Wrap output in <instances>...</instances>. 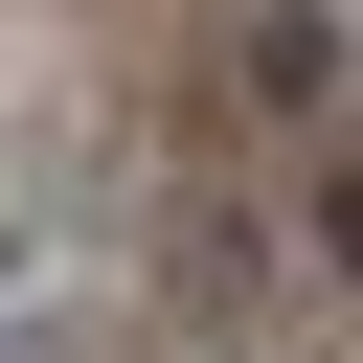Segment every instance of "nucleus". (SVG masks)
<instances>
[{
    "mask_svg": "<svg viewBox=\"0 0 363 363\" xmlns=\"http://www.w3.org/2000/svg\"><path fill=\"white\" fill-rule=\"evenodd\" d=\"M0 295H23V250H0Z\"/></svg>",
    "mask_w": 363,
    "mask_h": 363,
    "instance_id": "nucleus-2",
    "label": "nucleus"
},
{
    "mask_svg": "<svg viewBox=\"0 0 363 363\" xmlns=\"http://www.w3.org/2000/svg\"><path fill=\"white\" fill-rule=\"evenodd\" d=\"M250 91H272V113H318V91H340V23H318V0H272V23H250Z\"/></svg>",
    "mask_w": 363,
    "mask_h": 363,
    "instance_id": "nucleus-1",
    "label": "nucleus"
}]
</instances>
